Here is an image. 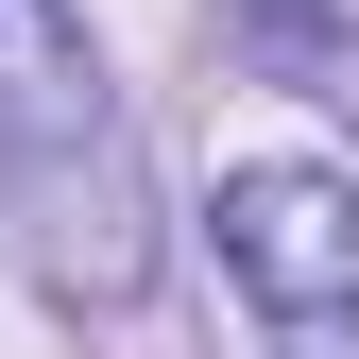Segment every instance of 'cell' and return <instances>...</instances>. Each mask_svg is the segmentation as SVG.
I'll return each mask as SVG.
<instances>
[{"mask_svg":"<svg viewBox=\"0 0 359 359\" xmlns=\"http://www.w3.org/2000/svg\"><path fill=\"white\" fill-rule=\"evenodd\" d=\"M205 222H222V274H240L274 359H359V189L342 171L257 154V171H222Z\"/></svg>","mask_w":359,"mask_h":359,"instance_id":"obj_1","label":"cell"},{"mask_svg":"<svg viewBox=\"0 0 359 359\" xmlns=\"http://www.w3.org/2000/svg\"><path fill=\"white\" fill-rule=\"evenodd\" d=\"M69 171L120 205V120H103V69H86V18L0 0V189H69Z\"/></svg>","mask_w":359,"mask_h":359,"instance_id":"obj_2","label":"cell"}]
</instances>
